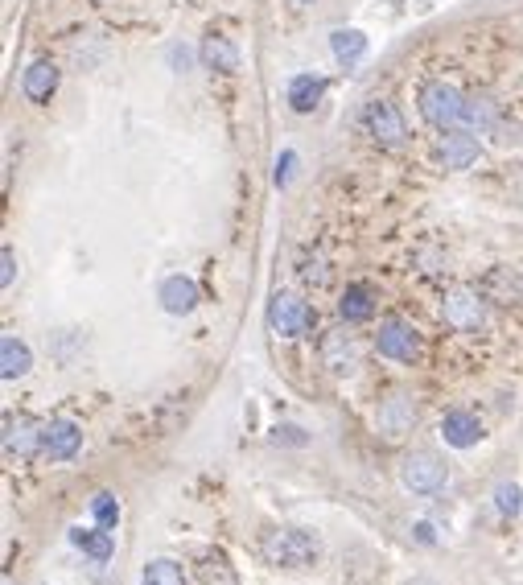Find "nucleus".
<instances>
[{
  "instance_id": "obj_21",
  "label": "nucleus",
  "mask_w": 523,
  "mask_h": 585,
  "mask_svg": "<svg viewBox=\"0 0 523 585\" xmlns=\"http://www.w3.org/2000/svg\"><path fill=\"white\" fill-rule=\"evenodd\" d=\"M33 367V355H29V347H25V338H17V334H5L0 338V375L13 384V380H21V375Z\"/></svg>"
},
{
  "instance_id": "obj_22",
  "label": "nucleus",
  "mask_w": 523,
  "mask_h": 585,
  "mask_svg": "<svg viewBox=\"0 0 523 585\" xmlns=\"http://www.w3.org/2000/svg\"><path fill=\"white\" fill-rule=\"evenodd\" d=\"M416 421V412H412V400L408 396H392V400H383L379 408V429L388 433V437H404Z\"/></svg>"
},
{
  "instance_id": "obj_15",
  "label": "nucleus",
  "mask_w": 523,
  "mask_h": 585,
  "mask_svg": "<svg viewBox=\"0 0 523 585\" xmlns=\"http://www.w3.org/2000/svg\"><path fill=\"white\" fill-rule=\"evenodd\" d=\"M194 577H198V585H239V573L227 561L223 548H206L194 565Z\"/></svg>"
},
{
  "instance_id": "obj_26",
  "label": "nucleus",
  "mask_w": 523,
  "mask_h": 585,
  "mask_svg": "<svg viewBox=\"0 0 523 585\" xmlns=\"http://www.w3.org/2000/svg\"><path fill=\"white\" fill-rule=\"evenodd\" d=\"M297 277H301V285H309V289H326V285L334 281V272H330L326 260H309V256H301V260H297Z\"/></svg>"
},
{
  "instance_id": "obj_10",
  "label": "nucleus",
  "mask_w": 523,
  "mask_h": 585,
  "mask_svg": "<svg viewBox=\"0 0 523 585\" xmlns=\"http://www.w3.org/2000/svg\"><path fill=\"white\" fill-rule=\"evenodd\" d=\"M478 141H474V132L470 128H453V132H441V141L433 149L437 165L441 169H470L478 161Z\"/></svg>"
},
{
  "instance_id": "obj_12",
  "label": "nucleus",
  "mask_w": 523,
  "mask_h": 585,
  "mask_svg": "<svg viewBox=\"0 0 523 585\" xmlns=\"http://www.w3.org/2000/svg\"><path fill=\"white\" fill-rule=\"evenodd\" d=\"M322 367L330 375H355L359 367V347L346 330H326L322 334Z\"/></svg>"
},
{
  "instance_id": "obj_9",
  "label": "nucleus",
  "mask_w": 523,
  "mask_h": 585,
  "mask_svg": "<svg viewBox=\"0 0 523 585\" xmlns=\"http://www.w3.org/2000/svg\"><path fill=\"white\" fill-rule=\"evenodd\" d=\"M478 293L491 301V305H523V272L519 268H507V264H495V268H486L482 272V281H478Z\"/></svg>"
},
{
  "instance_id": "obj_28",
  "label": "nucleus",
  "mask_w": 523,
  "mask_h": 585,
  "mask_svg": "<svg viewBox=\"0 0 523 585\" xmlns=\"http://www.w3.org/2000/svg\"><path fill=\"white\" fill-rule=\"evenodd\" d=\"M495 507H499L503 520H515V515L523 511V491L515 483H499L495 487Z\"/></svg>"
},
{
  "instance_id": "obj_16",
  "label": "nucleus",
  "mask_w": 523,
  "mask_h": 585,
  "mask_svg": "<svg viewBox=\"0 0 523 585\" xmlns=\"http://www.w3.org/2000/svg\"><path fill=\"white\" fill-rule=\"evenodd\" d=\"M157 297H161V305H165V314L182 318V314H190V309L198 305V285H194L190 277H165Z\"/></svg>"
},
{
  "instance_id": "obj_19",
  "label": "nucleus",
  "mask_w": 523,
  "mask_h": 585,
  "mask_svg": "<svg viewBox=\"0 0 523 585\" xmlns=\"http://www.w3.org/2000/svg\"><path fill=\"white\" fill-rule=\"evenodd\" d=\"M202 62L211 66V71H219V75H235L239 71V50H235V42L231 38H223V33H211V38H202Z\"/></svg>"
},
{
  "instance_id": "obj_1",
  "label": "nucleus",
  "mask_w": 523,
  "mask_h": 585,
  "mask_svg": "<svg viewBox=\"0 0 523 585\" xmlns=\"http://www.w3.org/2000/svg\"><path fill=\"white\" fill-rule=\"evenodd\" d=\"M318 553H322L318 536L305 528H272L260 536V557L276 569H309L318 565Z\"/></svg>"
},
{
  "instance_id": "obj_5",
  "label": "nucleus",
  "mask_w": 523,
  "mask_h": 585,
  "mask_svg": "<svg viewBox=\"0 0 523 585\" xmlns=\"http://www.w3.org/2000/svg\"><path fill=\"white\" fill-rule=\"evenodd\" d=\"M359 128H363V136H371L379 149H404V141H408L404 116H400V108L392 99H367L363 112H359Z\"/></svg>"
},
{
  "instance_id": "obj_34",
  "label": "nucleus",
  "mask_w": 523,
  "mask_h": 585,
  "mask_svg": "<svg viewBox=\"0 0 523 585\" xmlns=\"http://www.w3.org/2000/svg\"><path fill=\"white\" fill-rule=\"evenodd\" d=\"M301 5H313V0H301Z\"/></svg>"
},
{
  "instance_id": "obj_29",
  "label": "nucleus",
  "mask_w": 523,
  "mask_h": 585,
  "mask_svg": "<svg viewBox=\"0 0 523 585\" xmlns=\"http://www.w3.org/2000/svg\"><path fill=\"white\" fill-rule=\"evenodd\" d=\"M293 169H297V153H293V149H285L281 157H276V169H272V182H276V186H281V190H285V186L293 182Z\"/></svg>"
},
{
  "instance_id": "obj_35",
  "label": "nucleus",
  "mask_w": 523,
  "mask_h": 585,
  "mask_svg": "<svg viewBox=\"0 0 523 585\" xmlns=\"http://www.w3.org/2000/svg\"><path fill=\"white\" fill-rule=\"evenodd\" d=\"M95 5H103V0H95Z\"/></svg>"
},
{
  "instance_id": "obj_24",
  "label": "nucleus",
  "mask_w": 523,
  "mask_h": 585,
  "mask_svg": "<svg viewBox=\"0 0 523 585\" xmlns=\"http://www.w3.org/2000/svg\"><path fill=\"white\" fill-rule=\"evenodd\" d=\"M141 585H190L186 581V569L178 561H169V557H157L141 569Z\"/></svg>"
},
{
  "instance_id": "obj_17",
  "label": "nucleus",
  "mask_w": 523,
  "mask_h": 585,
  "mask_svg": "<svg viewBox=\"0 0 523 585\" xmlns=\"http://www.w3.org/2000/svg\"><path fill=\"white\" fill-rule=\"evenodd\" d=\"M338 314L346 326H355V322H371L375 318V293L367 285H346L342 297H338Z\"/></svg>"
},
{
  "instance_id": "obj_7",
  "label": "nucleus",
  "mask_w": 523,
  "mask_h": 585,
  "mask_svg": "<svg viewBox=\"0 0 523 585\" xmlns=\"http://www.w3.org/2000/svg\"><path fill=\"white\" fill-rule=\"evenodd\" d=\"M445 478H449L445 462H441L437 454H429V450H412V454L400 462V483H404V491H412V495H437V491L445 487Z\"/></svg>"
},
{
  "instance_id": "obj_3",
  "label": "nucleus",
  "mask_w": 523,
  "mask_h": 585,
  "mask_svg": "<svg viewBox=\"0 0 523 585\" xmlns=\"http://www.w3.org/2000/svg\"><path fill=\"white\" fill-rule=\"evenodd\" d=\"M441 318L458 334H478V330H486V322H491V301L478 293V285H453L441 301Z\"/></svg>"
},
{
  "instance_id": "obj_27",
  "label": "nucleus",
  "mask_w": 523,
  "mask_h": 585,
  "mask_svg": "<svg viewBox=\"0 0 523 585\" xmlns=\"http://www.w3.org/2000/svg\"><path fill=\"white\" fill-rule=\"evenodd\" d=\"M91 515H95L99 528L116 532V524H120V503H116V495H112V491H99V495L91 499Z\"/></svg>"
},
{
  "instance_id": "obj_6",
  "label": "nucleus",
  "mask_w": 523,
  "mask_h": 585,
  "mask_svg": "<svg viewBox=\"0 0 523 585\" xmlns=\"http://www.w3.org/2000/svg\"><path fill=\"white\" fill-rule=\"evenodd\" d=\"M375 351L392 363H416L425 355V338L412 322L404 318H383L379 322V334H375Z\"/></svg>"
},
{
  "instance_id": "obj_25",
  "label": "nucleus",
  "mask_w": 523,
  "mask_h": 585,
  "mask_svg": "<svg viewBox=\"0 0 523 585\" xmlns=\"http://www.w3.org/2000/svg\"><path fill=\"white\" fill-rule=\"evenodd\" d=\"M495 124H499V108H495V99H486V95H470V103H466V128L491 132Z\"/></svg>"
},
{
  "instance_id": "obj_20",
  "label": "nucleus",
  "mask_w": 523,
  "mask_h": 585,
  "mask_svg": "<svg viewBox=\"0 0 523 585\" xmlns=\"http://www.w3.org/2000/svg\"><path fill=\"white\" fill-rule=\"evenodd\" d=\"M322 95H326V79L322 75H293L289 79V108L301 112V116H309L313 108H318Z\"/></svg>"
},
{
  "instance_id": "obj_11",
  "label": "nucleus",
  "mask_w": 523,
  "mask_h": 585,
  "mask_svg": "<svg viewBox=\"0 0 523 585\" xmlns=\"http://www.w3.org/2000/svg\"><path fill=\"white\" fill-rule=\"evenodd\" d=\"M83 450V429L66 417H54L46 421V433H42V454L50 462H71L75 454Z\"/></svg>"
},
{
  "instance_id": "obj_32",
  "label": "nucleus",
  "mask_w": 523,
  "mask_h": 585,
  "mask_svg": "<svg viewBox=\"0 0 523 585\" xmlns=\"http://www.w3.org/2000/svg\"><path fill=\"white\" fill-rule=\"evenodd\" d=\"M416 540H421V544H433V528H429V524H416Z\"/></svg>"
},
{
  "instance_id": "obj_23",
  "label": "nucleus",
  "mask_w": 523,
  "mask_h": 585,
  "mask_svg": "<svg viewBox=\"0 0 523 585\" xmlns=\"http://www.w3.org/2000/svg\"><path fill=\"white\" fill-rule=\"evenodd\" d=\"M330 54L342 66H355L367 54V33L363 29H334L330 33Z\"/></svg>"
},
{
  "instance_id": "obj_33",
  "label": "nucleus",
  "mask_w": 523,
  "mask_h": 585,
  "mask_svg": "<svg viewBox=\"0 0 523 585\" xmlns=\"http://www.w3.org/2000/svg\"><path fill=\"white\" fill-rule=\"evenodd\" d=\"M408 585H437V581H429V577H416V581H408Z\"/></svg>"
},
{
  "instance_id": "obj_14",
  "label": "nucleus",
  "mask_w": 523,
  "mask_h": 585,
  "mask_svg": "<svg viewBox=\"0 0 523 585\" xmlns=\"http://www.w3.org/2000/svg\"><path fill=\"white\" fill-rule=\"evenodd\" d=\"M441 437H445V445H453V450H470V445L482 441V421L466 408H453L441 421Z\"/></svg>"
},
{
  "instance_id": "obj_30",
  "label": "nucleus",
  "mask_w": 523,
  "mask_h": 585,
  "mask_svg": "<svg viewBox=\"0 0 523 585\" xmlns=\"http://www.w3.org/2000/svg\"><path fill=\"white\" fill-rule=\"evenodd\" d=\"M13 277H17V256L5 244V248H0V289H13Z\"/></svg>"
},
{
  "instance_id": "obj_18",
  "label": "nucleus",
  "mask_w": 523,
  "mask_h": 585,
  "mask_svg": "<svg viewBox=\"0 0 523 585\" xmlns=\"http://www.w3.org/2000/svg\"><path fill=\"white\" fill-rule=\"evenodd\" d=\"M66 540H71L79 553H87L91 561H112V553H116V540H112V532L108 528H71L66 532Z\"/></svg>"
},
{
  "instance_id": "obj_8",
  "label": "nucleus",
  "mask_w": 523,
  "mask_h": 585,
  "mask_svg": "<svg viewBox=\"0 0 523 585\" xmlns=\"http://www.w3.org/2000/svg\"><path fill=\"white\" fill-rule=\"evenodd\" d=\"M42 433L46 425L29 412H5V458L9 462H29L42 454Z\"/></svg>"
},
{
  "instance_id": "obj_4",
  "label": "nucleus",
  "mask_w": 523,
  "mask_h": 585,
  "mask_svg": "<svg viewBox=\"0 0 523 585\" xmlns=\"http://www.w3.org/2000/svg\"><path fill=\"white\" fill-rule=\"evenodd\" d=\"M268 330L276 338H313V330H318V309L293 293H276L268 301Z\"/></svg>"
},
{
  "instance_id": "obj_2",
  "label": "nucleus",
  "mask_w": 523,
  "mask_h": 585,
  "mask_svg": "<svg viewBox=\"0 0 523 585\" xmlns=\"http://www.w3.org/2000/svg\"><path fill=\"white\" fill-rule=\"evenodd\" d=\"M466 103L470 95H462V87H453L445 79H429L421 83V95H416V108H421V120L433 132H453L466 124Z\"/></svg>"
},
{
  "instance_id": "obj_13",
  "label": "nucleus",
  "mask_w": 523,
  "mask_h": 585,
  "mask_svg": "<svg viewBox=\"0 0 523 585\" xmlns=\"http://www.w3.org/2000/svg\"><path fill=\"white\" fill-rule=\"evenodd\" d=\"M21 91L29 103H50V95L58 91V66L50 58H33L21 75Z\"/></svg>"
},
{
  "instance_id": "obj_31",
  "label": "nucleus",
  "mask_w": 523,
  "mask_h": 585,
  "mask_svg": "<svg viewBox=\"0 0 523 585\" xmlns=\"http://www.w3.org/2000/svg\"><path fill=\"white\" fill-rule=\"evenodd\" d=\"M276 441H289V445H305L309 437L297 429V425H281V429H276Z\"/></svg>"
}]
</instances>
